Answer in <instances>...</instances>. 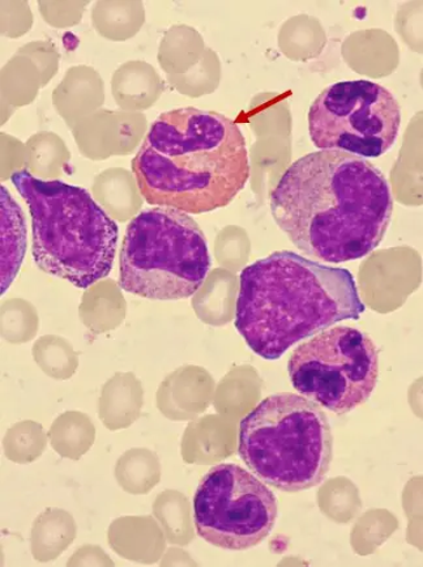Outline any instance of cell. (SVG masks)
<instances>
[{
	"label": "cell",
	"instance_id": "277c9868",
	"mask_svg": "<svg viewBox=\"0 0 423 567\" xmlns=\"http://www.w3.org/2000/svg\"><path fill=\"white\" fill-rule=\"evenodd\" d=\"M11 179L32 217L33 259L40 270L82 289L112 272L120 228L90 193L35 178L25 169Z\"/></svg>",
	"mask_w": 423,
	"mask_h": 567
},
{
	"label": "cell",
	"instance_id": "9c48e42d",
	"mask_svg": "<svg viewBox=\"0 0 423 567\" xmlns=\"http://www.w3.org/2000/svg\"><path fill=\"white\" fill-rule=\"evenodd\" d=\"M277 513L275 493L237 464L209 470L194 497L198 535L221 549L257 547L272 533Z\"/></svg>",
	"mask_w": 423,
	"mask_h": 567
},
{
	"label": "cell",
	"instance_id": "30bf717a",
	"mask_svg": "<svg viewBox=\"0 0 423 567\" xmlns=\"http://www.w3.org/2000/svg\"><path fill=\"white\" fill-rule=\"evenodd\" d=\"M2 205V295L20 270L27 250V229L23 214L7 187L0 188Z\"/></svg>",
	"mask_w": 423,
	"mask_h": 567
},
{
	"label": "cell",
	"instance_id": "52a82bcc",
	"mask_svg": "<svg viewBox=\"0 0 423 567\" xmlns=\"http://www.w3.org/2000/svg\"><path fill=\"white\" fill-rule=\"evenodd\" d=\"M378 359V349L368 333L340 326L296 348L288 373L299 394L328 411L344 414L373 395Z\"/></svg>",
	"mask_w": 423,
	"mask_h": 567
},
{
	"label": "cell",
	"instance_id": "7a4b0ae2",
	"mask_svg": "<svg viewBox=\"0 0 423 567\" xmlns=\"http://www.w3.org/2000/svg\"><path fill=\"white\" fill-rule=\"evenodd\" d=\"M133 173L151 206L214 213L230 205L249 182L245 135L225 114L174 109L152 123Z\"/></svg>",
	"mask_w": 423,
	"mask_h": 567
},
{
	"label": "cell",
	"instance_id": "ba28073f",
	"mask_svg": "<svg viewBox=\"0 0 423 567\" xmlns=\"http://www.w3.org/2000/svg\"><path fill=\"white\" fill-rule=\"evenodd\" d=\"M401 109L393 94L370 80L334 83L309 111V131L320 151L378 158L398 141Z\"/></svg>",
	"mask_w": 423,
	"mask_h": 567
},
{
	"label": "cell",
	"instance_id": "3957f363",
	"mask_svg": "<svg viewBox=\"0 0 423 567\" xmlns=\"http://www.w3.org/2000/svg\"><path fill=\"white\" fill-rule=\"evenodd\" d=\"M353 275L293 251H276L239 278L236 329L261 359L280 360L299 341L363 315Z\"/></svg>",
	"mask_w": 423,
	"mask_h": 567
},
{
	"label": "cell",
	"instance_id": "8992f818",
	"mask_svg": "<svg viewBox=\"0 0 423 567\" xmlns=\"http://www.w3.org/2000/svg\"><path fill=\"white\" fill-rule=\"evenodd\" d=\"M207 238L182 210L145 209L130 223L120 256V287L148 300L194 296L210 270Z\"/></svg>",
	"mask_w": 423,
	"mask_h": 567
},
{
	"label": "cell",
	"instance_id": "6da1fadb",
	"mask_svg": "<svg viewBox=\"0 0 423 567\" xmlns=\"http://www.w3.org/2000/svg\"><path fill=\"white\" fill-rule=\"evenodd\" d=\"M389 182L368 159L318 151L291 164L271 195L279 228L306 256L347 264L373 252L389 229Z\"/></svg>",
	"mask_w": 423,
	"mask_h": 567
},
{
	"label": "cell",
	"instance_id": "5b68a950",
	"mask_svg": "<svg viewBox=\"0 0 423 567\" xmlns=\"http://www.w3.org/2000/svg\"><path fill=\"white\" fill-rule=\"evenodd\" d=\"M238 450L262 483L289 493L309 491L330 472L332 427L320 405L281 392L262 400L243 420Z\"/></svg>",
	"mask_w": 423,
	"mask_h": 567
}]
</instances>
